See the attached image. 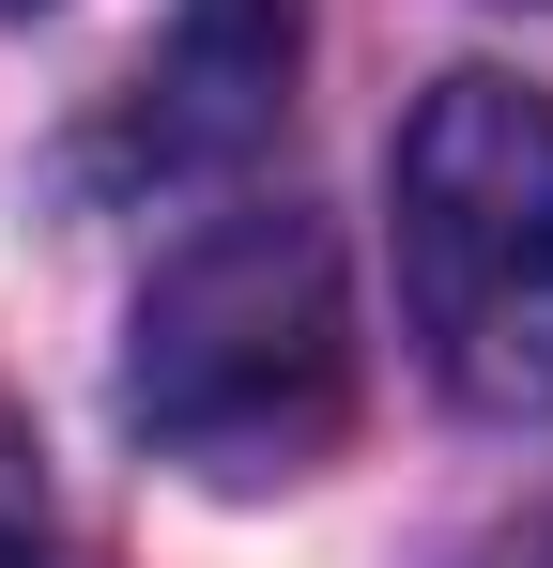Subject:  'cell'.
Returning <instances> with one entry per match:
<instances>
[{
  "instance_id": "6da1fadb",
  "label": "cell",
  "mask_w": 553,
  "mask_h": 568,
  "mask_svg": "<svg viewBox=\"0 0 553 568\" xmlns=\"http://www.w3.org/2000/svg\"><path fill=\"white\" fill-rule=\"evenodd\" d=\"M123 415L154 430V462L215 476V491L308 476L354 430V292H339V246L292 200H247V215L184 231L154 262V292H139Z\"/></svg>"
},
{
  "instance_id": "3957f363",
  "label": "cell",
  "mask_w": 553,
  "mask_h": 568,
  "mask_svg": "<svg viewBox=\"0 0 553 568\" xmlns=\"http://www.w3.org/2000/svg\"><path fill=\"white\" fill-rule=\"evenodd\" d=\"M292 47H308V0H184L170 62H154V93H139V154H154V170L247 154L276 108H292Z\"/></svg>"
},
{
  "instance_id": "7a4b0ae2",
  "label": "cell",
  "mask_w": 553,
  "mask_h": 568,
  "mask_svg": "<svg viewBox=\"0 0 553 568\" xmlns=\"http://www.w3.org/2000/svg\"><path fill=\"white\" fill-rule=\"evenodd\" d=\"M400 307L461 415H553V93L461 62L400 123Z\"/></svg>"
},
{
  "instance_id": "277c9868",
  "label": "cell",
  "mask_w": 553,
  "mask_h": 568,
  "mask_svg": "<svg viewBox=\"0 0 553 568\" xmlns=\"http://www.w3.org/2000/svg\"><path fill=\"white\" fill-rule=\"evenodd\" d=\"M0 16H31V0H0Z\"/></svg>"
}]
</instances>
